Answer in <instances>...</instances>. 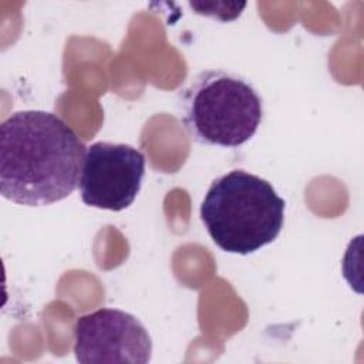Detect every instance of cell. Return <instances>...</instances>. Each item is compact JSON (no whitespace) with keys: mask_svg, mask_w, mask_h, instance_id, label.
I'll use <instances>...</instances> for the list:
<instances>
[{"mask_svg":"<svg viewBox=\"0 0 364 364\" xmlns=\"http://www.w3.org/2000/svg\"><path fill=\"white\" fill-rule=\"evenodd\" d=\"M181 122L189 135L206 145L237 148L257 131L263 102L245 78L206 70L195 75L179 92Z\"/></svg>","mask_w":364,"mask_h":364,"instance_id":"obj_3","label":"cell"},{"mask_svg":"<svg viewBox=\"0 0 364 364\" xmlns=\"http://www.w3.org/2000/svg\"><path fill=\"white\" fill-rule=\"evenodd\" d=\"M73 350L82 364H146L152 355V340L135 316L104 307L77 317Z\"/></svg>","mask_w":364,"mask_h":364,"instance_id":"obj_5","label":"cell"},{"mask_svg":"<svg viewBox=\"0 0 364 364\" xmlns=\"http://www.w3.org/2000/svg\"><path fill=\"white\" fill-rule=\"evenodd\" d=\"M284 208V199L269 181L235 169L210 183L199 213L218 247L228 253L249 255L279 236Z\"/></svg>","mask_w":364,"mask_h":364,"instance_id":"obj_2","label":"cell"},{"mask_svg":"<svg viewBox=\"0 0 364 364\" xmlns=\"http://www.w3.org/2000/svg\"><path fill=\"white\" fill-rule=\"evenodd\" d=\"M145 175V155L127 144L94 142L85 149L78 189L92 208L119 212L135 200Z\"/></svg>","mask_w":364,"mask_h":364,"instance_id":"obj_4","label":"cell"},{"mask_svg":"<svg viewBox=\"0 0 364 364\" xmlns=\"http://www.w3.org/2000/svg\"><path fill=\"white\" fill-rule=\"evenodd\" d=\"M85 146L57 114L17 111L0 125V192L24 206H46L78 186Z\"/></svg>","mask_w":364,"mask_h":364,"instance_id":"obj_1","label":"cell"}]
</instances>
